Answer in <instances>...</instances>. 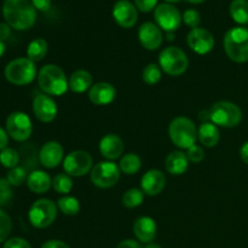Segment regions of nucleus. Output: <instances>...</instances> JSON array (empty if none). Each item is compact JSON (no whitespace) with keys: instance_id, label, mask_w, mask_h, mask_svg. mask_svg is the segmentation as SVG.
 Instances as JSON below:
<instances>
[{"instance_id":"47","label":"nucleus","mask_w":248,"mask_h":248,"mask_svg":"<svg viewBox=\"0 0 248 248\" xmlns=\"http://www.w3.org/2000/svg\"><path fill=\"white\" fill-rule=\"evenodd\" d=\"M240 156H241L242 161L248 165V142H245L240 148Z\"/></svg>"},{"instance_id":"52","label":"nucleus","mask_w":248,"mask_h":248,"mask_svg":"<svg viewBox=\"0 0 248 248\" xmlns=\"http://www.w3.org/2000/svg\"><path fill=\"white\" fill-rule=\"evenodd\" d=\"M165 1H167L169 4H173V2H179L181 0H165Z\"/></svg>"},{"instance_id":"38","label":"nucleus","mask_w":248,"mask_h":248,"mask_svg":"<svg viewBox=\"0 0 248 248\" xmlns=\"http://www.w3.org/2000/svg\"><path fill=\"white\" fill-rule=\"evenodd\" d=\"M183 21L184 23H186L188 27H190L191 29L199 28V26H200L201 23L200 12H199L198 10H194V9L186 10V11L183 14Z\"/></svg>"},{"instance_id":"26","label":"nucleus","mask_w":248,"mask_h":248,"mask_svg":"<svg viewBox=\"0 0 248 248\" xmlns=\"http://www.w3.org/2000/svg\"><path fill=\"white\" fill-rule=\"evenodd\" d=\"M48 50V44L45 39L36 38L29 43L27 47V57L33 62H40L44 60Z\"/></svg>"},{"instance_id":"34","label":"nucleus","mask_w":248,"mask_h":248,"mask_svg":"<svg viewBox=\"0 0 248 248\" xmlns=\"http://www.w3.org/2000/svg\"><path fill=\"white\" fill-rule=\"evenodd\" d=\"M162 77V69L160 65L155 64V63H149L147 67L143 69L142 79L145 84L148 85H155L161 80Z\"/></svg>"},{"instance_id":"24","label":"nucleus","mask_w":248,"mask_h":248,"mask_svg":"<svg viewBox=\"0 0 248 248\" xmlns=\"http://www.w3.org/2000/svg\"><path fill=\"white\" fill-rule=\"evenodd\" d=\"M198 138L203 147L213 148L220 140L219 130L213 123H202L198 130Z\"/></svg>"},{"instance_id":"20","label":"nucleus","mask_w":248,"mask_h":248,"mask_svg":"<svg viewBox=\"0 0 248 248\" xmlns=\"http://www.w3.org/2000/svg\"><path fill=\"white\" fill-rule=\"evenodd\" d=\"M124 149H125L124 140L114 133L104 136L99 142V152H101L102 156L106 157L108 161L119 159L123 155Z\"/></svg>"},{"instance_id":"46","label":"nucleus","mask_w":248,"mask_h":248,"mask_svg":"<svg viewBox=\"0 0 248 248\" xmlns=\"http://www.w3.org/2000/svg\"><path fill=\"white\" fill-rule=\"evenodd\" d=\"M7 144H9V135H7L6 130L0 127V152L7 148Z\"/></svg>"},{"instance_id":"42","label":"nucleus","mask_w":248,"mask_h":248,"mask_svg":"<svg viewBox=\"0 0 248 248\" xmlns=\"http://www.w3.org/2000/svg\"><path fill=\"white\" fill-rule=\"evenodd\" d=\"M31 1L34 5V7L39 11L46 12L51 7V0H31Z\"/></svg>"},{"instance_id":"39","label":"nucleus","mask_w":248,"mask_h":248,"mask_svg":"<svg viewBox=\"0 0 248 248\" xmlns=\"http://www.w3.org/2000/svg\"><path fill=\"white\" fill-rule=\"evenodd\" d=\"M186 156H188L189 161L194 162V164H199V162L202 161L203 157H205V153H203L202 147L195 144L186 150Z\"/></svg>"},{"instance_id":"25","label":"nucleus","mask_w":248,"mask_h":248,"mask_svg":"<svg viewBox=\"0 0 248 248\" xmlns=\"http://www.w3.org/2000/svg\"><path fill=\"white\" fill-rule=\"evenodd\" d=\"M69 89L75 93H82L87 90L91 89L92 86V75L87 70L79 69L70 75L69 80Z\"/></svg>"},{"instance_id":"50","label":"nucleus","mask_w":248,"mask_h":248,"mask_svg":"<svg viewBox=\"0 0 248 248\" xmlns=\"http://www.w3.org/2000/svg\"><path fill=\"white\" fill-rule=\"evenodd\" d=\"M167 34V40L169 41H172L174 39V33L173 31H169V33H166Z\"/></svg>"},{"instance_id":"2","label":"nucleus","mask_w":248,"mask_h":248,"mask_svg":"<svg viewBox=\"0 0 248 248\" xmlns=\"http://www.w3.org/2000/svg\"><path fill=\"white\" fill-rule=\"evenodd\" d=\"M38 85L48 96H62L69 89L64 72L56 64H46L39 70Z\"/></svg>"},{"instance_id":"13","label":"nucleus","mask_w":248,"mask_h":248,"mask_svg":"<svg viewBox=\"0 0 248 248\" xmlns=\"http://www.w3.org/2000/svg\"><path fill=\"white\" fill-rule=\"evenodd\" d=\"M188 46L198 55L210 53L215 47V36L205 28H194L186 36Z\"/></svg>"},{"instance_id":"4","label":"nucleus","mask_w":248,"mask_h":248,"mask_svg":"<svg viewBox=\"0 0 248 248\" xmlns=\"http://www.w3.org/2000/svg\"><path fill=\"white\" fill-rule=\"evenodd\" d=\"M5 79L16 86H26L36 77L35 62L28 57H18L9 62L4 70Z\"/></svg>"},{"instance_id":"19","label":"nucleus","mask_w":248,"mask_h":248,"mask_svg":"<svg viewBox=\"0 0 248 248\" xmlns=\"http://www.w3.org/2000/svg\"><path fill=\"white\" fill-rule=\"evenodd\" d=\"M116 90L111 84L106 81L97 82L89 90V98L96 106H108L115 99Z\"/></svg>"},{"instance_id":"41","label":"nucleus","mask_w":248,"mask_h":248,"mask_svg":"<svg viewBox=\"0 0 248 248\" xmlns=\"http://www.w3.org/2000/svg\"><path fill=\"white\" fill-rule=\"evenodd\" d=\"M157 0H135V5L140 11L150 12L156 9Z\"/></svg>"},{"instance_id":"27","label":"nucleus","mask_w":248,"mask_h":248,"mask_svg":"<svg viewBox=\"0 0 248 248\" xmlns=\"http://www.w3.org/2000/svg\"><path fill=\"white\" fill-rule=\"evenodd\" d=\"M229 12L236 23L241 26L248 24V0H232L229 6Z\"/></svg>"},{"instance_id":"11","label":"nucleus","mask_w":248,"mask_h":248,"mask_svg":"<svg viewBox=\"0 0 248 248\" xmlns=\"http://www.w3.org/2000/svg\"><path fill=\"white\" fill-rule=\"evenodd\" d=\"M93 169V160L85 150H74L63 160V170L70 177H82Z\"/></svg>"},{"instance_id":"8","label":"nucleus","mask_w":248,"mask_h":248,"mask_svg":"<svg viewBox=\"0 0 248 248\" xmlns=\"http://www.w3.org/2000/svg\"><path fill=\"white\" fill-rule=\"evenodd\" d=\"M57 217V205L48 199H39L31 206L28 218L36 229H45L55 222Z\"/></svg>"},{"instance_id":"21","label":"nucleus","mask_w":248,"mask_h":248,"mask_svg":"<svg viewBox=\"0 0 248 248\" xmlns=\"http://www.w3.org/2000/svg\"><path fill=\"white\" fill-rule=\"evenodd\" d=\"M156 223L148 216L137 218L133 223V234L142 244H149L154 241L156 236Z\"/></svg>"},{"instance_id":"18","label":"nucleus","mask_w":248,"mask_h":248,"mask_svg":"<svg viewBox=\"0 0 248 248\" xmlns=\"http://www.w3.org/2000/svg\"><path fill=\"white\" fill-rule=\"evenodd\" d=\"M166 186V177L160 170L153 169L145 172L140 179V189L149 196L159 195Z\"/></svg>"},{"instance_id":"3","label":"nucleus","mask_w":248,"mask_h":248,"mask_svg":"<svg viewBox=\"0 0 248 248\" xmlns=\"http://www.w3.org/2000/svg\"><path fill=\"white\" fill-rule=\"evenodd\" d=\"M224 50L228 57L236 63L248 61V28L234 27L224 35Z\"/></svg>"},{"instance_id":"49","label":"nucleus","mask_w":248,"mask_h":248,"mask_svg":"<svg viewBox=\"0 0 248 248\" xmlns=\"http://www.w3.org/2000/svg\"><path fill=\"white\" fill-rule=\"evenodd\" d=\"M5 53V44L2 41H0V58Z\"/></svg>"},{"instance_id":"12","label":"nucleus","mask_w":248,"mask_h":248,"mask_svg":"<svg viewBox=\"0 0 248 248\" xmlns=\"http://www.w3.org/2000/svg\"><path fill=\"white\" fill-rule=\"evenodd\" d=\"M154 18L156 24L161 31H174L181 27L183 16L179 10L174 5L165 2V4L157 5L154 11Z\"/></svg>"},{"instance_id":"6","label":"nucleus","mask_w":248,"mask_h":248,"mask_svg":"<svg viewBox=\"0 0 248 248\" xmlns=\"http://www.w3.org/2000/svg\"><path fill=\"white\" fill-rule=\"evenodd\" d=\"M210 120L220 127H236L242 120V111L240 107L232 102H216L210 109Z\"/></svg>"},{"instance_id":"30","label":"nucleus","mask_w":248,"mask_h":248,"mask_svg":"<svg viewBox=\"0 0 248 248\" xmlns=\"http://www.w3.org/2000/svg\"><path fill=\"white\" fill-rule=\"evenodd\" d=\"M57 207L60 208L61 212L65 216H75L80 211V202L74 196L65 195L63 198L58 199Z\"/></svg>"},{"instance_id":"45","label":"nucleus","mask_w":248,"mask_h":248,"mask_svg":"<svg viewBox=\"0 0 248 248\" xmlns=\"http://www.w3.org/2000/svg\"><path fill=\"white\" fill-rule=\"evenodd\" d=\"M116 248H143L140 246V242L135 241V240H124V241H121L120 244L116 246Z\"/></svg>"},{"instance_id":"32","label":"nucleus","mask_w":248,"mask_h":248,"mask_svg":"<svg viewBox=\"0 0 248 248\" xmlns=\"http://www.w3.org/2000/svg\"><path fill=\"white\" fill-rule=\"evenodd\" d=\"M19 161H21V156L19 153L14 148H5L0 152V164L5 167V169L12 170L15 167L18 166Z\"/></svg>"},{"instance_id":"23","label":"nucleus","mask_w":248,"mask_h":248,"mask_svg":"<svg viewBox=\"0 0 248 248\" xmlns=\"http://www.w3.org/2000/svg\"><path fill=\"white\" fill-rule=\"evenodd\" d=\"M27 186H28L29 190L33 191V193L44 194L51 188V186H52V179H51V177L46 172L40 171V170H35V171L31 172L28 174Z\"/></svg>"},{"instance_id":"14","label":"nucleus","mask_w":248,"mask_h":248,"mask_svg":"<svg viewBox=\"0 0 248 248\" xmlns=\"http://www.w3.org/2000/svg\"><path fill=\"white\" fill-rule=\"evenodd\" d=\"M113 18L121 28H132L138 21L137 7L128 0H119L113 7Z\"/></svg>"},{"instance_id":"9","label":"nucleus","mask_w":248,"mask_h":248,"mask_svg":"<svg viewBox=\"0 0 248 248\" xmlns=\"http://www.w3.org/2000/svg\"><path fill=\"white\" fill-rule=\"evenodd\" d=\"M5 130L9 137H11L16 142H26L33 132V124L26 113L14 111L7 116Z\"/></svg>"},{"instance_id":"22","label":"nucleus","mask_w":248,"mask_h":248,"mask_svg":"<svg viewBox=\"0 0 248 248\" xmlns=\"http://www.w3.org/2000/svg\"><path fill=\"white\" fill-rule=\"evenodd\" d=\"M165 166H166L169 173L173 174V176H181V174L186 173V170H188L189 159L183 152L176 150V152H172L167 155Z\"/></svg>"},{"instance_id":"44","label":"nucleus","mask_w":248,"mask_h":248,"mask_svg":"<svg viewBox=\"0 0 248 248\" xmlns=\"http://www.w3.org/2000/svg\"><path fill=\"white\" fill-rule=\"evenodd\" d=\"M41 248H70L65 242L60 240H48L41 246Z\"/></svg>"},{"instance_id":"5","label":"nucleus","mask_w":248,"mask_h":248,"mask_svg":"<svg viewBox=\"0 0 248 248\" xmlns=\"http://www.w3.org/2000/svg\"><path fill=\"white\" fill-rule=\"evenodd\" d=\"M169 136L176 147L188 150L189 148L195 145L198 140V130L190 119L178 116L170 124Z\"/></svg>"},{"instance_id":"1","label":"nucleus","mask_w":248,"mask_h":248,"mask_svg":"<svg viewBox=\"0 0 248 248\" xmlns=\"http://www.w3.org/2000/svg\"><path fill=\"white\" fill-rule=\"evenodd\" d=\"M2 16L11 28L27 31L35 24L36 9L31 0H5Z\"/></svg>"},{"instance_id":"7","label":"nucleus","mask_w":248,"mask_h":248,"mask_svg":"<svg viewBox=\"0 0 248 248\" xmlns=\"http://www.w3.org/2000/svg\"><path fill=\"white\" fill-rule=\"evenodd\" d=\"M159 65L166 74L179 77L188 69L189 61L186 52L177 46H169L159 56Z\"/></svg>"},{"instance_id":"17","label":"nucleus","mask_w":248,"mask_h":248,"mask_svg":"<svg viewBox=\"0 0 248 248\" xmlns=\"http://www.w3.org/2000/svg\"><path fill=\"white\" fill-rule=\"evenodd\" d=\"M64 160L62 145L56 140L45 143L39 150V161L46 169H55Z\"/></svg>"},{"instance_id":"15","label":"nucleus","mask_w":248,"mask_h":248,"mask_svg":"<svg viewBox=\"0 0 248 248\" xmlns=\"http://www.w3.org/2000/svg\"><path fill=\"white\" fill-rule=\"evenodd\" d=\"M33 113L41 123H52L58 113L57 104L48 94L40 93L33 101Z\"/></svg>"},{"instance_id":"35","label":"nucleus","mask_w":248,"mask_h":248,"mask_svg":"<svg viewBox=\"0 0 248 248\" xmlns=\"http://www.w3.org/2000/svg\"><path fill=\"white\" fill-rule=\"evenodd\" d=\"M27 178H28V176H27V170L22 166H17L15 169L10 170L6 176V179L12 186H22L24 182H27Z\"/></svg>"},{"instance_id":"33","label":"nucleus","mask_w":248,"mask_h":248,"mask_svg":"<svg viewBox=\"0 0 248 248\" xmlns=\"http://www.w3.org/2000/svg\"><path fill=\"white\" fill-rule=\"evenodd\" d=\"M143 199H144V193L142 189L132 188L128 189L123 196V203L127 208H136L142 205Z\"/></svg>"},{"instance_id":"29","label":"nucleus","mask_w":248,"mask_h":248,"mask_svg":"<svg viewBox=\"0 0 248 248\" xmlns=\"http://www.w3.org/2000/svg\"><path fill=\"white\" fill-rule=\"evenodd\" d=\"M119 167H120L121 172L131 176V174H135L140 171V167H142V161H140V157L137 154L128 153V154L124 155L121 157Z\"/></svg>"},{"instance_id":"16","label":"nucleus","mask_w":248,"mask_h":248,"mask_svg":"<svg viewBox=\"0 0 248 248\" xmlns=\"http://www.w3.org/2000/svg\"><path fill=\"white\" fill-rule=\"evenodd\" d=\"M138 39L140 45L149 51L157 50L164 41L162 31L153 22H145L138 29Z\"/></svg>"},{"instance_id":"51","label":"nucleus","mask_w":248,"mask_h":248,"mask_svg":"<svg viewBox=\"0 0 248 248\" xmlns=\"http://www.w3.org/2000/svg\"><path fill=\"white\" fill-rule=\"evenodd\" d=\"M186 1L190 2V4L198 5V4H201V2H203V1H205V0H186Z\"/></svg>"},{"instance_id":"31","label":"nucleus","mask_w":248,"mask_h":248,"mask_svg":"<svg viewBox=\"0 0 248 248\" xmlns=\"http://www.w3.org/2000/svg\"><path fill=\"white\" fill-rule=\"evenodd\" d=\"M52 188L56 193L68 195L73 189V179L67 173H60L53 177Z\"/></svg>"},{"instance_id":"48","label":"nucleus","mask_w":248,"mask_h":248,"mask_svg":"<svg viewBox=\"0 0 248 248\" xmlns=\"http://www.w3.org/2000/svg\"><path fill=\"white\" fill-rule=\"evenodd\" d=\"M143 248H161V246H160V245H157V244H155V242H149V244L145 245V246Z\"/></svg>"},{"instance_id":"36","label":"nucleus","mask_w":248,"mask_h":248,"mask_svg":"<svg viewBox=\"0 0 248 248\" xmlns=\"http://www.w3.org/2000/svg\"><path fill=\"white\" fill-rule=\"evenodd\" d=\"M12 222L10 216L0 208V244L6 241L9 235L11 234Z\"/></svg>"},{"instance_id":"10","label":"nucleus","mask_w":248,"mask_h":248,"mask_svg":"<svg viewBox=\"0 0 248 248\" xmlns=\"http://www.w3.org/2000/svg\"><path fill=\"white\" fill-rule=\"evenodd\" d=\"M120 167L113 161H101L91 171V182L101 189H108L115 186L120 179Z\"/></svg>"},{"instance_id":"28","label":"nucleus","mask_w":248,"mask_h":248,"mask_svg":"<svg viewBox=\"0 0 248 248\" xmlns=\"http://www.w3.org/2000/svg\"><path fill=\"white\" fill-rule=\"evenodd\" d=\"M19 156H21L22 162V167L27 170V171H35V167L38 165V162L40 164L39 161V152L36 150V148L31 144H27L22 148L21 153H19Z\"/></svg>"},{"instance_id":"43","label":"nucleus","mask_w":248,"mask_h":248,"mask_svg":"<svg viewBox=\"0 0 248 248\" xmlns=\"http://www.w3.org/2000/svg\"><path fill=\"white\" fill-rule=\"evenodd\" d=\"M10 35H11V27H10L6 22H5V23L1 22V23H0V41L4 43L5 40H7V39L10 38Z\"/></svg>"},{"instance_id":"37","label":"nucleus","mask_w":248,"mask_h":248,"mask_svg":"<svg viewBox=\"0 0 248 248\" xmlns=\"http://www.w3.org/2000/svg\"><path fill=\"white\" fill-rule=\"evenodd\" d=\"M12 186L9 183L6 178H0V207L6 206L7 203L11 202L14 198L12 193Z\"/></svg>"},{"instance_id":"40","label":"nucleus","mask_w":248,"mask_h":248,"mask_svg":"<svg viewBox=\"0 0 248 248\" xmlns=\"http://www.w3.org/2000/svg\"><path fill=\"white\" fill-rule=\"evenodd\" d=\"M2 248H31V244L22 237H11L5 241Z\"/></svg>"}]
</instances>
